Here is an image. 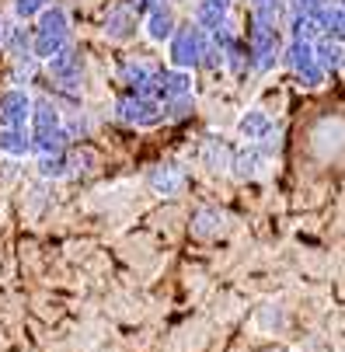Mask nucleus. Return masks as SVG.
<instances>
[{
  "label": "nucleus",
  "mask_w": 345,
  "mask_h": 352,
  "mask_svg": "<svg viewBox=\"0 0 345 352\" xmlns=\"http://www.w3.org/2000/svg\"><path fill=\"white\" fill-rule=\"evenodd\" d=\"M210 42V32H203L199 25H178V32L171 35V63L188 70L203 60V49Z\"/></svg>",
  "instance_id": "nucleus-1"
},
{
  "label": "nucleus",
  "mask_w": 345,
  "mask_h": 352,
  "mask_svg": "<svg viewBox=\"0 0 345 352\" xmlns=\"http://www.w3.org/2000/svg\"><path fill=\"white\" fill-rule=\"evenodd\" d=\"M115 116L129 126H157L164 119V105L157 98H146V94H133L126 91V98L115 102Z\"/></svg>",
  "instance_id": "nucleus-2"
},
{
  "label": "nucleus",
  "mask_w": 345,
  "mask_h": 352,
  "mask_svg": "<svg viewBox=\"0 0 345 352\" xmlns=\"http://www.w3.org/2000/svg\"><path fill=\"white\" fill-rule=\"evenodd\" d=\"M136 28H140V11L129 4V0H126V4H115L105 14V35L112 42H129L136 35Z\"/></svg>",
  "instance_id": "nucleus-3"
},
{
  "label": "nucleus",
  "mask_w": 345,
  "mask_h": 352,
  "mask_svg": "<svg viewBox=\"0 0 345 352\" xmlns=\"http://www.w3.org/2000/svg\"><path fill=\"white\" fill-rule=\"evenodd\" d=\"M32 98L21 87H11L0 94V126H25L32 119Z\"/></svg>",
  "instance_id": "nucleus-4"
},
{
  "label": "nucleus",
  "mask_w": 345,
  "mask_h": 352,
  "mask_svg": "<svg viewBox=\"0 0 345 352\" xmlns=\"http://www.w3.org/2000/svg\"><path fill=\"white\" fill-rule=\"evenodd\" d=\"M143 32L151 35L154 42H171V35L178 32L171 8H168V4H154L151 11L143 14Z\"/></svg>",
  "instance_id": "nucleus-5"
},
{
  "label": "nucleus",
  "mask_w": 345,
  "mask_h": 352,
  "mask_svg": "<svg viewBox=\"0 0 345 352\" xmlns=\"http://www.w3.org/2000/svg\"><path fill=\"white\" fill-rule=\"evenodd\" d=\"M146 182H151V188L157 195H175L185 185V168L178 161H164V164H157L151 175H146Z\"/></svg>",
  "instance_id": "nucleus-6"
},
{
  "label": "nucleus",
  "mask_w": 345,
  "mask_h": 352,
  "mask_svg": "<svg viewBox=\"0 0 345 352\" xmlns=\"http://www.w3.org/2000/svg\"><path fill=\"white\" fill-rule=\"evenodd\" d=\"M262 168H265V150L258 143H248V146H241L234 154V168L230 171L237 178H255V175H262Z\"/></svg>",
  "instance_id": "nucleus-7"
},
{
  "label": "nucleus",
  "mask_w": 345,
  "mask_h": 352,
  "mask_svg": "<svg viewBox=\"0 0 345 352\" xmlns=\"http://www.w3.org/2000/svg\"><path fill=\"white\" fill-rule=\"evenodd\" d=\"M237 133L244 140H252V143H262V140H269L276 133V126H272V119L262 109H252V112H244V119L237 122Z\"/></svg>",
  "instance_id": "nucleus-8"
},
{
  "label": "nucleus",
  "mask_w": 345,
  "mask_h": 352,
  "mask_svg": "<svg viewBox=\"0 0 345 352\" xmlns=\"http://www.w3.org/2000/svg\"><path fill=\"white\" fill-rule=\"evenodd\" d=\"M0 154H8V157H28V154H35L32 136L25 133V126H4V129H0Z\"/></svg>",
  "instance_id": "nucleus-9"
},
{
  "label": "nucleus",
  "mask_w": 345,
  "mask_h": 352,
  "mask_svg": "<svg viewBox=\"0 0 345 352\" xmlns=\"http://www.w3.org/2000/svg\"><path fill=\"white\" fill-rule=\"evenodd\" d=\"M227 11H230L227 0H199V4H195V25L203 32H213L227 21Z\"/></svg>",
  "instance_id": "nucleus-10"
},
{
  "label": "nucleus",
  "mask_w": 345,
  "mask_h": 352,
  "mask_svg": "<svg viewBox=\"0 0 345 352\" xmlns=\"http://www.w3.org/2000/svg\"><path fill=\"white\" fill-rule=\"evenodd\" d=\"M234 154H237V150L227 140H220V136H210L206 146H203V161L210 168H216V171H230L234 168Z\"/></svg>",
  "instance_id": "nucleus-11"
},
{
  "label": "nucleus",
  "mask_w": 345,
  "mask_h": 352,
  "mask_svg": "<svg viewBox=\"0 0 345 352\" xmlns=\"http://www.w3.org/2000/svg\"><path fill=\"white\" fill-rule=\"evenodd\" d=\"M181 94H192V77L188 70L175 67V70H164L161 74V102H171V98H181Z\"/></svg>",
  "instance_id": "nucleus-12"
},
{
  "label": "nucleus",
  "mask_w": 345,
  "mask_h": 352,
  "mask_svg": "<svg viewBox=\"0 0 345 352\" xmlns=\"http://www.w3.org/2000/svg\"><path fill=\"white\" fill-rule=\"evenodd\" d=\"M67 140H70V133L63 126L49 129V133H32V146H35L38 157H45V154H67Z\"/></svg>",
  "instance_id": "nucleus-13"
},
{
  "label": "nucleus",
  "mask_w": 345,
  "mask_h": 352,
  "mask_svg": "<svg viewBox=\"0 0 345 352\" xmlns=\"http://www.w3.org/2000/svg\"><path fill=\"white\" fill-rule=\"evenodd\" d=\"M220 227H223V213L213 210V206H199L192 213V234L195 237H213V234H220Z\"/></svg>",
  "instance_id": "nucleus-14"
},
{
  "label": "nucleus",
  "mask_w": 345,
  "mask_h": 352,
  "mask_svg": "<svg viewBox=\"0 0 345 352\" xmlns=\"http://www.w3.org/2000/svg\"><path fill=\"white\" fill-rule=\"evenodd\" d=\"M63 126V119H60V109L53 105V102H35V109H32V133H49V129H60Z\"/></svg>",
  "instance_id": "nucleus-15"
},
{
  "label": "nucleus",
  "mask_w": 345,
  "mask_h": 352,
  "mask_svg": "<svg viewBox=\"0 0 345 352\" xmlns=\"http://www.w3.org/2000/svg\"><path fill=\"white\" fill-rule=\"evenodd\" d=\"M35 32H53V35H70V18L63 8H45L38 14V28Z\"/></svg>",
  "instance_id": "nucleus-16"
},
{
  "label": "nucleus",
  "mask_w": 345,
  "mask_h": 352,
  "mask_svg": "<svg viewBox=\"0 0 345 352\" xmlns=\"http://www.w3.org/2000/svg\"><path fill=\"white\" fill-rule=\"evenodd\" d=\"M38 175L42 178H70V154H45L38 157Z\"/></svg>",
  "instance_id": "nucleus-17"
},
{
  "label": "nucleus",
  "mask_w": 345,
  "mask_h": 352,
  "mask_svg": "<svg viewBox=\"0 0 345 352\" xmlns=\"http://www.w3.org/2000/svg\"><path fill=\"white\" fill-rule=\"evenodd\" d=\"M195 109V98L192 94H181V98H171V102H164V116L168 119H188Z\"/></svg>",
  "instance_id": "nucleus-18"
},
{
  "label": "nucleus",
  "mask_w": 345,
  "mask_h": 352,
  "mask_svg": "<svg viewBox=\"0 0 345 352\" xmlns=\"http://www.w3.org/2000/svg\"><path fill=\"white\" fill-rule=\"evenodd\" d=\"M49 8V0H14V14L18 18H38Z\"/></svg>",
  "instance_id": "nucleus-19"
},
{
  "label": "nucleus",
  "mask_w": 345,
  "mask_h": 352,
  "mask_svg": "<svg viewBox=\"0 0 345 352\" xmlns=\"http://www.w3.org/2000/svg\"><path fill=\"white\" fill-rule=\"evenodd\" d=\"M129 4H133V8L140 11V14H146V11L154 8V4H161V0H129Z\"/></svg>",
  "instance_id": "nucleus-20"
},
{
  "label": "nucleus",
  "mask_w": 345,
  "mask_h": 352,
  "mask_svg": "<svg viewBox=\"0 0 345 352\" xmlns=\"http://www.w3.org/2000/svg\"><path fill=\"white\" fill-rule=\"evenodd\" d=\"M4 38H8V28H4V25H0V45H4Z\"/></svg>",
  "instance_id": "nucleus-21"
}]
</instances>
